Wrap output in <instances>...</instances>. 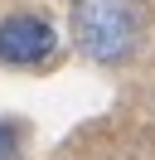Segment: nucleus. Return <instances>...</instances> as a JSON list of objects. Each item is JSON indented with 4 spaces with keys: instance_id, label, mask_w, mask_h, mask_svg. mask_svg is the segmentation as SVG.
<instances>
[{
    "instance_id": "1",
    "label": "nucleus",
    "mask_w": 155,
    "mask_h": 160,
    "mask_svg": "<svg viewBox=\"0 0 155 160\" xmlns=\"http://www.w3.org/2000/svg\"><path fill=\"white\" fill-rule=\"evenodd\" d=\"M73 44L92 63H121L141 34V0H73Z\"/></svg>"
},
{
    "instance_id": "2",
    "label": "nucleus",
    "mask_w": 155,
    "mask_h": 160,
    "mask_svg": "<svg viewBox=\"0 0 155 160\" xmlns=\"http://www.w3.org/2000/svg\"><path fill=\"white\" fill-rule=\"evenodd\" d=\"M53 29L39 15H10L0 20V58L5 63H44L53 53Z\"/></svg>"
},
{
    "instance_id": "3",
    "label": "nucleus",
    "mask_w": 155,
    "mask_h": 160,
    "mask_svg": "<svg viewBox=\"0 0 155 160\" xmlns=\"http://www.w3.org/2000/svg\"><path fill=\"white\" fill-rule=\"evenodd\" d=\"M0 160H19V121H0Z\"/></svg>"
}]
</instances>
